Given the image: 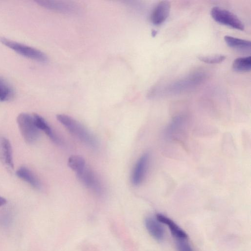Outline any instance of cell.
<instances>
[{"instance_id":"6da1fadb","label":"cell","mask_w":251,"mask_h":251,"mask_svg":"<svg viewBox=\"0 0 251 251\" xmlns=\"http://www.w3.org/2000/svg\"><path fill=\"white\" fill-rule=\"evenodd\" d=\"M56 119L70 132L82 142L91 147H95L97 146L95 138L78 121L64 114L56 115Z\"/></svg>"},{"instance_id":"7a4b0ae2","label":"cell","mask_w":251,"mask_h":251,"mask_svg":"<svg viewBox=\"0 0 251 251\" xmlns=\"http://www.w3.org/2000/svg\"><path fill=\"white\" fill-rule=\"evenodd\" d=\"M0 42L18 54L25 57L42 62H46L48 60L46 54L36 48L10 40L5 37H0Z\"/></svg>"},{"instance_id":"3957f363","label":"cell","mask_w":251,"mask_h":251,"mask_svg":"<svg viewBox=\"0 0 251 251\" xmlns=\"http://www.w3.org/2000/svg\"><path fill=\"white\" fill-rule=\"evenodd\" d=\"M17 122L20 132L26 143L32 144L38 140L40 135L39 129L35 125L33 115L20 113L17 116Z\"/></svg>"},{"instance_id":"277c9868","label":"cell","mask_w":251,"mask_h":251,"mask_svg":"<svg viewBox=\"0 0 251 251\" xmlns=\"http://www.w3.org/2000/svg\"><path fill=\"white\" fill-rule=\"evenodd\" d=\"M212 18L219 24L239 30H244V25L240 19L231 12L219 6L213 7L210 11Z\"/></svg>"},{"instance_id":"5b68a950","label":"cell","mask_w":251,"mask_h":251,"mask_svg":"<svg viewBox=\"0 0 251 251\" xmlns=\"http://www.w3.org/2000/svg\"><path fill=\"white\" fill-rule=\"evenodd\" d=\"M205 77V74L201 71L192 73L186 77L172 83L168 88L169 92H181L196 87Z\"/></svg>"},{"instance_id":"8992f818","label":"cell","mask_w":251,"mask_h":251,"mask_svg":"<svg viewBox=\"0 0 251 251\" xmlns=\"http://www.w3.org/2000/svg\"><path fill=\"white\" fill-rule=\"evenodd\" d=\"M76 174L78 179L86 187L98 193L102 192V187L100 181L94 172L86 166Z\"/></svg>"},{"instance_id":"52a82bcc","label":"cell","mask_w":251,"mask_h":251,"mask_svg":"<svg viewBox=\"0 0 251 251\" xmlns=\"http://www.w3.org/2000/svg\"><path fill=\"white\" fill-rule=\"evenodd\" d=\"M171 9V3L167 0L159 1L153 8L151 15V20L156 25L163 24L168 18Z\"/></svg>"},{"instance_id":"ba28073f","label":"cell","mask_w":251,"mask_h":251,"mask_svg":"<svg viewBox=\"0 0 251 251\" xmlns=\"http://www.w3.org/2000/svg\"><path fill=\"white\" fill-rule=\"evenodd\" d=\"M149 162L148 153L143 154L136 162L133 170L131 181L134 185H138L143 181L147 173Z\"/></svg>"},{"instance_id":"9c48e42d","label":"cell","mask_w":251,"mask_h":251,"mask_svg":"<svg viewBox=\"0 0 251 251\" xmlns=\"http://www.w3.org/2000/svg\"><path fill=\"white\" fill-rule=\"evenodd\" d=\"M35 2L43 7L65 13H73L75 10V7L72 4V3L66 1L51 0H36Z\"/></svg>"},{"instance_id":"30bf717a","label":"cell","mask_w":251,"mask_h":251,"mask_svg":"<svg viewBox=\"0 0 251 251\" xmlns=\"http://www.w3.org/2000/svg\"><path fill=\"white\" fill-rule=\"evenodd\" d=\"M156 219L169 227L172 235L176 239H187L188 236L186 232L169 218L161 214H158L156 215Z\"/></svg>"},{"instance_id":"8fae6325","label":"cell","mask_w":251,"mask_h":251,"mask_svg":"<svg viewBox=\"0 0 251 251\" xmlns=\"http://www.w3.org/2000/svg\"><path fill=\"white\" fill-rule=\"evenodd\" d=\"M145 223L147 230L154 238L158 241L163 239V227L156 219L151 217H147L145 219Z\"/></svg>"},{"instance_id":"7c38bea8","label":"cell","mask_w":251,"mask_h":251,"mask_svg":"<svg viewBox=\"0 0 251 251\" xmlns=\"http://www.w3.org/2000/svg\"><path fill=\"white\" fill-rule=\"evenodd\" d=\"M33 116L37 128L39 130L43 131L53 142L56 144H60V139L53 131L52 128L47 121L42 117L37 114L34 113Z\"/></svg>"},{"instance_id":"4fadbf2b","label":"cell","mask_w":251,"mask_h":251,"mask_svg":"<svg viewBox=\"0 0 251 251\" xmlns=\"http://www.w3.org/2000/svg\"><path fill=\"white\" fill-rule=\"evenodd\" d=\"M16 174L18 177L29 183L32 187L36 189L40 188V183L39 181L28 168L25 167H21L17 170Z\"/></svg>"},{"instance_id":"5bb4252c","label":"cell","mask_w":251,"mask_h":251,"mask_svg":"<svg viewBox=\"0 0 251 251\" xmlns=\"http://www.w3.org/2000/svg\"><path fill=\"white\" fill-rule=\"evenodd\" d=\"M224 40L227 45L232 48L241 50H248L251 49L250 41L229 35L225 36Z\"/></svg>"},{"instance_id":"9a60e30c","label":"cell","mask_w":251,"mask_h":251,"mask_svg":"<svg viewBox=\"0 0 251 251\" xmlns=\"http://www.w3.org/2000/svg\"><path fill=\"white\" fill-rule=\"evenodd\" d=\"M14 91L9 82L0 75V101H6L11 99Z\"/></svg>"},{"instance_id":"2e32d148","label":"cell","mask_w":251,"mask_h":251,"mask_svg":"<svg viewBox=\"0 0 251 251\" xmlns=\"http://www.w3.org/2000/svg\"><path fill=\"white\" fill-rule=\"evenodd\" d=\"M2 158L5 164L10 168L13 169L12 150L9 140L3 138L1 140Z\"/></svg>"},{"instance_id":"e0dca14e","label":"cell","mask_w":251,"mask_h":251,"mask_svg":"<svg viewBox=\"0 0 251 251\" xmlns=\"http://www.w3.org/2000/svg\"><path fill=\"white\" fill-rule=\"evenodd\" d=\"M233 69L237 72H246L251 69V57H238L234 59L232 63Z\"/></svg>"},{"instance_id":"ac0fdd59","label":"cell","mask_w":251,"mask_h":251,"mask_svg":"<svg viewBox=\"0 0 251 251\" xmlns=\"http://www.w3.org/2000/svg\"><path fill=\"white\" fill-rule=\"evenodd\" d=\"M68 166L76 173L82 171L86 166L84 159L80 156L73 155L68 161Z\"/></svg>"},{"instance_id":"d6986e66","label":"cell","mask_w":251,"mask_h":251,"mask_svg":"<svg viewBox=\"0 0 251 251\" xmlns=\"http://www.w3.org/2000/svg\"><path fill=\"white\" fill-rule=\"evenodd\" d=\"M198 59L205 63L210 64H219L223 62L226 56L223 54H215L211 55H200Z\"/></svg>"},{"instance_id":"ffe728a7","label":"cell","mask_w":251,"mask_h":251,"mask_svg":"<svg viewBox=\"0 0 251 251\" xmlns=\"http://www.w3.org/2000/svg\"><path fill=\"white\" fill-rule=\"evenodd\" d=\"M176 244L178 251H194L186 239H176Z\"/></svg>"},{"instance_id":"44dd1931","label":"cell","mask_w":251,"mask_h":251,"mask_svg":"<svg viewBox=\"0 0 251 251\" xmlns=\"http://www.w3.org/2000/svg\"><path fill=\"white\" fill-rule=\"evenodd\" d=\"M6 203V200L5 198L0 196V207L5 204Z\"/></svg>"},{"instance_id":"7402d4cb","label":"cell","mask_w":251,"mask_h":251,"mask_svg":"<svg viewBox=\"0 0 251 251\" xmlns=\"http://www.w3.org/2000/svg\"><path fill=\"white\" fill-rule=\"evenodd\" d=\"M156 33H157V32L153 30L152 31V35H153V36H155V35H156Z\"/></svg>"}]
</instances>
